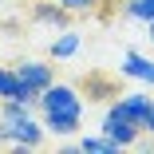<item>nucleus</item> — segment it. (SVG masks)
I'll return each mask as SVG.
<instances>
[{"instance_id":"423d86ee","label":"nucleus","mask_w":154,"mask_h":154,"mask_svg":"<svg viewBox=\"0 0 154 154\" xmlns=\"http://www.w3.org/2000/svg\"><path fill=\"white\" fill-rule=\"evenodd\" d=\"M0 99H20V103H28V107H36V91L32 87H24L20 79H16V71L12 67H4V63H0Z\"/></svg>"},{"instance_id":"f03ea898","label":"nucleus","mask_w":154,"mask_h":154,"mask_svg":"<svg viewBox=\"0 0 154 154\" xmlns=\"http://www.w3.org/2000/svg\"><path fill=\"white\" fill-rule=\"evenodd\" d=\"M44 122H36L32 115H20V119H0V138L16 150H36L44 146Z\"/></svg>"},{"instance_id":"f257e3e1","label":"nucleus","mask_w":154,"mask_h":154,"mask_svg":"<svg viewBox=\"0 0 154 154\" xmlns=\"http://www.w3.org/2000/svg\"><path fill=\"white\" fill-rule=\"evenodd\" d=\"M36 107L44 111V131L59 134V138H67L83 127V95L71 87V83H51L40 91V99Z\"/></svg>"},{"instance_id":"0eeeda50","label":"nucleus","mask_w":154,"mask_h":154,"mask_svg":"<svg viewBox=\"0 0 154 154\" xmlns=\"http://www.w3.org/2000/svg\"><path fill=\"white\" fill-rule=\"evenodd\" d=\"M119 71L127 75V79H138V83L154 87V59H146V55H138V51H127V55H122Z\"/></svg>"},{"instance_id":"1a4fd4ad","label":"nucleus","mask_w":154,"mask_h":154,"mask_svg":"<svg viewBox=\"0 0 154 154\" xmlns=\"http://www.w3.org/2000/svg\"><path fill=\"white\" fill-rule=\"evenodd\" d=\"M79 48H83V36L71 28H59V36L51 40V59H71V55H79Z\"/></svg>"},{"instance_id":"6e6552de","label":"nucleus","mask_w":154,"mask_h":154,"mask_svg":"<svg viewBox=\"0 0 154 154\" xmlns=\"http://www.w3.org/2000/svg\"><path fill=\"white\" fill-rule=\"evenodd\" d=\"M119 99V107L127 111L138 127H146V115H150V95L146 91H122V95H115Z\"/></svg>"},{"instance_id":"ddd939ff","label":"nucleus","mask_w":154,"mask_h":154,"mask_svg":"<svg viewBox=\"0 0 154 154\" xmlns=\"http://www.w3.org/2000/svg\"><path fill=\"white\" fill-rule=\"evenodd\" d=\"M59 8H63L67 16H91L99 8V0H59Z\"/></svg>"},{"instance_id":"dca6fc26","label":"nucleus","mask_w":154,"mask_h":154,"mask_svg":"<svg viewBox=\"0 0 154 154\" xmlns=\"http://www.w3.org/2000/svg\"><path fill=\"white\" fill-rule=\"evenodd\" d=\"M0 146H4V138H0Z\"/></svg>"},{"instance_id":"4468645a","label":"nucleus","mask_w":154,"mask_h":154,"mask_svg":"<svg viewBox=\"0 0 154 154\" xmlns=\"http://www.w3.org/2000/svg\"><path fill=\"white\" fill-rule=\"evenodd\" d=\"M142 131H150V134H154V99H150V115H146V127H142Z\"/></svg>"},{"instance_id":"20e7f679","label":"nucleus","mask_w":154,"mask_h":154,"mask_svg":"<svg viewBox=\"0 0 154 154\" xmlns=\"http://www.w3.org/2000/svg\"><path fill=\"white\" fill-rule=\"evenodd\" d=\"M12 71H16V79H20L24 87H32L36 95H40L44 87L55 83V71H51V63H44V59H20Z\"/></svg>"},{"instance_id":"7ed1b4c3","label":"nucleus","mask_w":154,"mask_h":154,"mask_svg":"<svg viewBox=\"0 0 154 154\" xmlns=\"http://www.w3.org/2000/svg\"><path fill=\"white\" fill-rule=\"evenodd\" d=\"M99 134H107V138H111V142L122 150V146H134V142H138L142 127H138V122H134L127 111H122V107H119V99H111V103H107V115H103Z\"/></svg>"},{"instance_id":"f8f14e48","label":"nucleus","mask_w":154,"mask_h":154,"mask_svg":"<svg viewBox=\"0 0 154 154\" xmlns=\"http://www.w3.org/2000/svg\"><path fill=\"white\" fill-rule=\"evenodd\" d=\"M122 12H127L131 20H138V24H150L154 20V0H127Z\"/></svg>"},{"instance_id":"9b49d317","label":"nucleus","mask_w":154,"mask_h":154,"mask_svg":"<svg viewBox=\"0 0 154 154\" xmlns=\"http://www.w3.org/2000/svg\"><path fill=\"white\" fill-rule=\"evenodd\" d=\"M75 146H79L83 154H115V150H119V146H115L107 134H83Z\"/></svg>"},{"instance_id":"9d476101","label":"nucleus","mask_w":154,"mask_h":154,"mask_svg":"<svg viewBox=\"0 0 154 154\" xmlns=\"http://www.w3.org/2000/svg\"><path fill=\"white\" fill-rule=\"evenodd\" d=\"M83 91H87V99H115V95H119L115 83H111L107 75H99V71H91V75L83 79Z\"/></svg>"},{"instance_id":"39448f33","label":"nucleus","mask_w":154,"mask_h":154,"mask_svg":"<svg viewBox=\"0 0 154 154\" xmlns=\"http://www.w3.org/2000/svg\"><path fill=\"white\" fill-rule=\"evenodd\" d=\"M28 16H32V24H48V28H71V16L59 8V0H32Z\"/></svg>"},{"instance_id":"2eb2a0df","label":"nucleus","mask_w":154,"mask_h":154,"mask_svg":"<svg viewBox=\"0 0 154 154\" xmlns=\"http://www.w3.org/2000/svg\"><path fill=\"white\" fill-rule=\"evenodd\" d=\"M146 28H150V32H146V36H150V44H154V20H150V24H146Z\"/></svg>"}]
</instances>
